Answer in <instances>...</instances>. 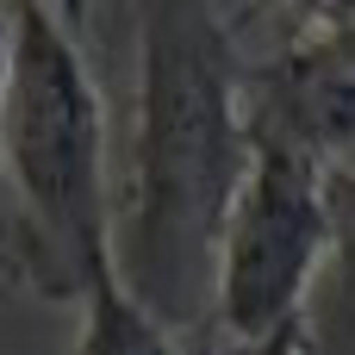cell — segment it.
Returning a JSON list of instances; mask_svg holds the SVG:
<instances>
[{
	"label": "cell",
	"mask_w": 355,
	"mask_h": 355,
	"mask_svg": "<svg viewBox=\"0 0 355 355\" xmlns=\"http://www.w3.org/2000/svg\"><path fill=\"white\" fill-rule=\"evenodd\" d=\"M137 75L112 193V262L181 337H212V287L231 200L250 168L243 44L218 0H131Z\"/></svg>",
	"instance_id": "obj_1"
},
{
	"label": "cell",
	"mask_w": 355,
	"mask_h": 355,
	"mask_svg": "<svg viewBox=\"0 0 355 355\" xmlns=\"http://www.w3.org/2000/svg\"><path fill=\"white\" fill-rule=\"evenodd\" d=\"M0 187L12 218V275H25L44 300H81L112 262L119 187L106 156V100L50 0H12Z\"/></svg>",
	"instance_id": "obj_2"
},
{
	"label": "cell",
	"mask_w": 355,
	"mask_h": 355,
	"mask_svg": "<svg viewBox=\"0 0 355 355\" xmlns=\"http://www.w3.org/2000/svg\"><path fill=\"white\" fill-rule=\"evenodd\" d=\"M331 162L250 137V168L225 218L218 287H212V337L243 349L275 324L306 312L318 268L331 262Z\"/></svg>",
	"instance_id": "obj_3"
},
{
	"label": "cell",
	"mask_w": 355,
	"mask_h": 355,
	"mask_svg": "<svg viewBox=\"0 0 355 355\" xmlns=\"http://www.w3.org/2000/svg\"><path fill=\"white\" fill-rule=\"evenodd\" d=\"M243 119L250 137L293 144L318 162L355 156V12L293 31L268 56L243 62Z\"/></svg>",
	"instance_id": "obj_4"
},
{
	"label": "cell",
	"mask_w": 355,
	"mask_h": 355,
	"mask_svg": "<svg viewBox=\"0 0 355 355\" xmlns=\"http://www.w3.org/2000/svg\"><path fill=\"white\" fill-rule=\"evenodd\" d=\"M212 337H181L175 324H162L119 275V262H106L87 293H81V331L69 355H206Z\"/></svg>",
	"instance_id": "obj_5"
},
{
	"label": "cell",
	"mask_w": 355,
	"mask_h": 355,
	"mask_svg": "<svg viewBox=\"0 0 355 355\" xmlns=\"http://www.w3.org/2000/svg\"><path fill=\"white\" fill-rule=\"evenodd\" d=\"M324 193H331V268H337L343 300H349V312H355V162L331 168Z\"/></svg>",
	"instance_id": "obj_6"
},
{
	"label": "cell",
	"mask_w": 355,
	"mask_h": 355,
	"mask_svg": "<svg viewBox=\"0 0 355 355\" xmlns=\"http://www.w3.org/2000/svg\"><path fill=\"white\" fill-rule=\"evenodd\" d=\"M237 355H312V324H306V312H300V318H287V324H275L268 337L243 343Z\"/></svg>",
	"instance_id": "obj_7"
},
{
	"label": "cell",
	"mask_w": 355,
	"mask_h": 355,
	"mask_svg": "<svg viewBox=\"0 0 355 355\" xmlns=\"http://www.w3.org/2000/svg\"><path fill=\"white\" fill-rule=\"evenodd\" d=\"M6 56H12V0H0V100H6ZM0 268L12 275V218H6V187H0Z\"/></svg>",
	"instance_id": "obj_8"
},
{
	"label": "cell",
	"mask_w": 355,
	"mask_h": 355,
	"mask_svg": "<svg viewBox=\"0 0 355 355\" xmlns=\"http://www.w3.org/2000/svg\"><path fill=\"white\" fill-rule=\"evenodd\" d=\"M287 19H293V31H312V25H331V19H349L355 0H275Z\"/></svg>",
	"instance_id": "obj_9"
},
{
	"label": "cell",
	"mask_w": 355,
	"mask_h": 355,
	"mask_svg": "<svg viewBox=\"0 0 355 355\" xmlns=\"http://www.w3.org/2000/svg\"><path fill=\"white\" fill-rule=\"evenodd\" d=\"M50 6L69 19V31H81V25H87V12H94V0H50Z\"/></svg>",
	"instance_id": "obj_10"
}]
</instances>
